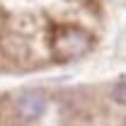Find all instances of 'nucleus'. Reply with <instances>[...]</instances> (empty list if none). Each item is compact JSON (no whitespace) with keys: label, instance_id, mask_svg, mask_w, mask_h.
<instances>
[{"label":"nucleus","instance_id":"obj_2","mask_svg":"<svg viewBox=\"0 0 126 126\" xmlns=\"http://www.w3.org/2000/svg\"><path fill=\"white\" fill-rule=\"evenodd\" d=\"M114 97H116L119 102H124V104H126V85H119V87L114 90Z\"/></svg>","mask_w":126,"mask_h":126},{"label":"nucleus","instance_id":"obj_1","mask_svg":"<svg viewBox=\"0 0 126 126\" xmlns=\"http://www.w3.org/2000/svg\"><path fill=\"white\" fill-rule=\"evenodd\" d=\"M15 104H17V111L22 119L27 121H34L39 119L44 109H46V97L39 92V90H19L15 94Z\"/></svg>","mask_w":126,"mask_h":126}]
</instances>
